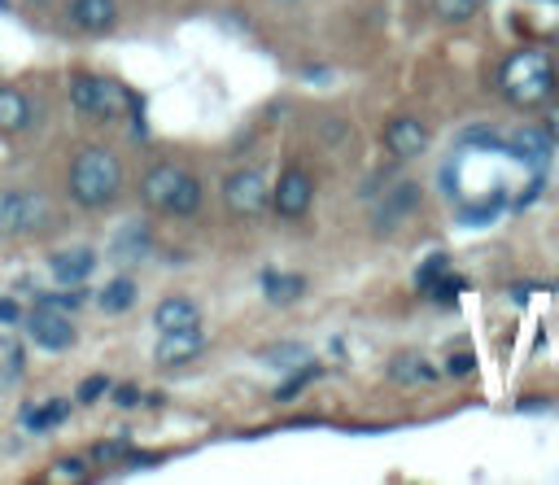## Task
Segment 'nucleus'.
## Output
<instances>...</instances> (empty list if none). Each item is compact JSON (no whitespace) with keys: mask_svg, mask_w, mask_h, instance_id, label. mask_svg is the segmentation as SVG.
<instances>
[{"mask_svg":"<svg viewBox=\"0 0 559 485\" xmlns=\"http://www.w3.org/2000/svg\"><path fill=\"white\" fill-rule=\"evenodd\" d=\"M463 288H467V280L463 275H454V271H441L419 297H428V301H437V306H454L459 297H463Z\"/></svg>","mask_w":559,"mask_h":485,"instance_id":"4be33fe9","label":"nucleus"},{"mask_svg":"<svg viewBox=\"0 0 559 485\" xmlns=\"http://www.w3.org/2000/svg\"><path fill=\"white\" fill-rule=\"evenodd\" d=\"M127 450H131V437L118 433V437H109V441H96V446H92V459H96V463H122Z\"/></svg>","mask_w":559,"mask_h":485,"instance_id":"cd10ccee","label":"nucleus"},{"mask_svg":"<svg viewBox=\"0 0 559 485\" xmlns=\"http://www.w3.org/2000/svg\"><path fill=\"white\" fill-rule=\"evenodd\" d=\"M441 371L424 358V354H397L393 363H389V380L393 385H432Z\"/></svg>","mask_w":559,"mask_h":485,"instance_id":"6ab92c4d","label":"nucleus"},{"mask_svg":"<svg viewBox=\"0 0 559 485\" xmlns=\"http://www.w3.org/2000/svg\"><path fill=\"white\" fill-rule=\"evenodd\" d=\"M310 205H314V175L301 162H288L280 170V179L271 184V214L297 223L310 214Z\"/></svg>","mask_w":559,"mask_h":485,"instance_id":"0eeeda50","label":"nucleus"},{"mask_svg":"<svg viewBox=\"0 0 559 485\" xmlns=\"http://www.w3.org/2000/svg\"><path fill=\"white\" fill-rule=\"evenodd\" d=\"M441 271H450V253H428V258L419 262V271H415V288L424 293Z\"/></svg>","mask_w":559,"mask_h":485,"instance_id":"c85d7f7f","label":"nucleus"},{"mask_svg":"<svg viewBox=\"0 0 559 485\" xmlns=\"http://www.w3.org/2000/svg\"><path fill=\"white\" fill-rule=\"evenodd\" d=\"M153 328L175 332V328H201V306L192 297H162L153 306Z\"/></svg>","mask_w":559,"mask_h":485,"instance_id":"4468645a","label":"nucleus"},{"mask_svg":"<svg viewBox=\"0 0 559 485\" xmlns=\"http://www.w3.org/2000/svg\"><path fill=\"white\" fill-rule=\"evenodd\" d=\"M205 354V332L201 328H175V332H157V345H153V363L162 371L170 367H183L192 358Z\"/></svg>","mask_w":559,"mask_h":485,"instance_id":"9b49d317","label":"nucleus"},{"mask_svg":"<svg viewBox=\"0 0 559 485\" xmlns=\"http://www.w3.org/2000/svg\"><path fill=\"white\" fill-rule=\"evenodd\" d=\"M22 323H26V336H31L39 350H48V354H61V350H70V345L79 341V328L70 323V315H66V310L35 306Z\"/></svg>","mask_w":559,"mask_h":485,"instance_id":"1a4fd4ad","label":"nucleus"},{"mask_svg":"<svg viewBox=\"0 0 559 485\" xmlns=\"http://www.w3.org/2000/svg\"><path fill=\"white\" fill-rule=\"evenodd\" d=\"M114 402H118V406H140V389H135V385H118V389H114Z\"/></svg>","mask_w":559,"mask_h":485,"instance_id":"473e14b6","label":"nucleus"},{"mask_svg":"<svg viewBox=\"0 0 559 485\" xmlns=\"http://www.w3.org/2000/svg\"><path fill=\"white\" fill-rule=\"evenodd\" d=\"M127 188L122 157L105 144H83L66 170V192L79 210H109Z\"/></svg>","mask_w":559,"mask_h":485,"instance_id":"f03ea898","label":"nucleus"},{"mask_svg":"<svg viewBox=\"0 0 559 485\" xmlns=\"http://www.w3.org/2000/svg\"><path fill=\"white\" fill-rule=\"evenodd\" d=\"M135 293H140V288H135V280H131V275H118V280H109V284L100 288V297H96V301H100V310H105V315H122V310H131Z\"/></svg>","mask_w":559,"mask_h":485,"instance_id":"412c9836","label":"nucleus"},{"mask_svg":"<svg viewBox=\"0 0 559 485\" xmlns=\"http://www.w3.org/2000/svg\"><path fill=\"white\" fill-rule=\"evenodd\" d=\"M140 201L153 214H170V218H188L201 210V175L188 170L183 162H153L140 175Z\"/></svg>","mask_w":559,"mask_h":485,"instance_id":"7ed1b4c3","label":"nucleus"},{"mask_svg":"<svg viewBox=\"0 0 559 485\" xmlns=\"http://www.w3.org/2000/svg\"><path fill=\"white\" fill-rule=\"evenodd\" d=\"M262 363H271V367H280V371H293V367L310 363V350H306V345H297V341H284V345L262 350Z\"/></svg>","mask_w":559,"mask_h":485,"instance_id":"393cba45","label":"nucleus"},{"mask_svg":"<svg viewBox=\"0 0 559 485\" xmlns=\"http://www.w3.org/2000/svg\"><path fill=\"white\" fill-rule=\"evenodd\" d=\"M92 271H96V249H87V245L48 253V275H52L57 284H83Z\"/></svg>","mask_w":559,"mask_h":485,"instance_id":"ddd939ff","label":"nucleus"},{"mask_svg":"<svg viewBox=\"0 0 559 485\" xmlns=\"http://www.w3.org/2000/svg\"><path fill=\"white\" fill-rule=\"evenodd\" d=\"M22 345L9 336V332H0V385L4 380H13V376H22Z\"/></svg>","mask_w":559,"mask_h":485,"instance_id":"bb28decb","label":"nucleus"},{"mask_svg":"<svg viewBox=\"0 0 559 485\" xmlns=\"http://www.w3.org/2000/svg\"><path fill=\"white\" fill-rule=\"evenodd\" d=\"M66 419H70V398H48V402H26L22 406V428L26 433H52Z\"/></svg>","mask_w":559,"mask_h":485,"instance_id":"f3484780","label":"nucleus"},{"mask_svg":"<svg viewBox=\"0 0 559 485\" xmlns=\"http://www.w3.org/2000/svg\"><path fill=\"white\" fill-rule=\"evenodd\" d=\"M472 371H476V354L472 350L445 354V376H472Z\"/></svg>","mask_w":559,"mask_h":485,"instance_id":"7c9ffc66","label":"nucleus"},{"mask_svg":"<svg viewBox=\"0 0 559 485\" xmlns=\"http://www.w3.org/2000/svg\"><path fill=\"white\" fill-rule=\"evenodd\" d=\"M100 393H109V376H100V371H96V376H87V380H83V385L74 389V398H79L83 406L100 402Z\"/></svg>","mask_w":559,"mask_h":485,"instance_id":"c756f323","label":"nucleus"},{"mask_svg":"<svg viewBox=\"0 0 559 485\" xmlns=\"http://www.w3.org/2000/svg\"><path fill=\"white\" fill-rule=\"evenodd\" d=\"M0 13H9V0H0Z\"/></svg>","mask_w":559,"mask_h":485,"instance_id":"c9c22d12","label":"nucleus"},{"mask_svg":"<svg viewBox=\"0 0 559 485\" xmlns=\"http://www.w3.org/2000/svg\"><path fill=\"white\" fill-rule=\"evenodd\" d=\"M148 249H153V236H148V227L135 218V223H127V227L114 236L109 258H114V262H140V258H148Z\"/></svg>","mask_w":559,"mask_h":485,"instance_id":"a211bd4d","label":"nucleus"},{"mask_svg":"<svg viewBox=\"0 0 559 485\" xmlns=\"http://www.w3.org/2000/svg\"><path fill=\"white\" fill-rule=\"evenodd\" d=\"M262 297L271 306H293L306 297V275L301 271H262Z\"/></svg>","mask_w":559,"mask_h":485,"instance_id":"dca6fc26","label":"nucleus"},{"mask_svg":"<svg viewBox=\"0 0 559 485\" xmlns=\"http://www.w3.org/2000/svg\"><path fill=\"white\" fill-rule=\"evenodd\" d=\"M428 4V13L437 17V22H445V26H467L480 9H485V0H424Z\"/></svg>","mask_w":559,"mask_h":485,"instance_id":"aec40b11","label":"nucleus"},{"mask_svg":"<svg viewBox=\"0 0 559 485\" xmlns=\"http://www.w3.org/2000/svg\"><path fill=\"white\" fill-rule=\"evenodd\" d=\"M542 131H546V135L559 144V96L546 105V114H542Z\"/></svg>","mask_w":559,"mask_h":485,"instance_id":"2f4dec72","label":"nucleus"},{"mask_svg":"<svg viewBox=\"0 0 559 485\" xmlns=\"http://www.w3.org/2000/svg\"><path fill=\"white\" fill-rule=\"evenodd\" d=\"M493 83L511 109H546L559 96V57L542 44H524L498 61Z\"/></svg>","mask_w":559,"mask_h":485,"instance_id":"f257e3e1","label":"nucleus"},{"mask_svg":"<svg viewBox=\"0 0 559 485\" xmlns=\"http://www.w3.org/2000/svg\"><path fill=\"white\" fill-rule=\"evenodd\" d=\"M275 4H297V0H275Z\"/></svg>","mask_w":559,"mask_h":485,"instance_id":"e433bc0d","label":"nucleus"},{"mask_svg":"<svg viewBox=\"0 0 559 485\" xmlns=\"http://www.w3.org/2000/svg\"><path fill=\"white\" fill-rule=\"evenodd\" d=\"M380 140H384L389 157H397V162H411V157H424V153H428V144H432V131H428V122H419L415 114H393V118L384 122Z\"/></svg>","mask_w":559,"mask_h":485,"instance_id":"6e6552de","label":"nucleus"},{"mask_svg":"<svg viewBox=\"0 0 559 485\" xmlns=\"http://www.w3.org/2000/svg\"><path fill=\"white\" fill-rule=\"evenodd\" d=\"M31 122H35V105H31V96H26L22 87L0 83V131L17 135V131H26Z\"/></svg>","mask_w":559,"mask_h":485,"instance_id":"2eb2a0df","label":"nucleus"},{"mask_svg":"<svg viewBox=\"0 0 559 485\" xmlns=\"http://www.w3.org/2000/svg\"><path fill=\"white\" fill-rule=\"evenodd\" d=\"M0 323H22V306L13 297H0Z\"/></svg>","mask_w":559,"mask_h":485,"instance_id":"72a5a7b5","label":"nucleus"},{"mask_svg":"<svg viewBox=\"0 0 559 485\" xmlns=\"http://www.w3.org/2000/svg\"><path fill=\"white\" fill-rule=\"evenodd\" d=\"M66 22L83 35H109L118 26V0H66Z\"/></svg>","mask_w":559,"mask_h":485,"instance_id":"f8f14e48","label":"nucleus"},{"mask_svg":"<svg viewBox=\"0 0 559 485\" xmlns=\"http://www.w3.org/2000/svg\"><path fill=\"white\" fill-rule=\"evenodd\" d=\"M127 100H131V92L109 74H74L70 79V109L92 122H114Z\"/></svg>","mask_w":559,"mask_h":485,"instance_id":"20e7f679","label":"nucleus"},{"mask_svg":"<svg viewBox=\"0 0 559 485\" xmlns=\"http://www.w3.org/2000/svg\"><path fill=\"white\" fill-rule=\"evenodd\" d=\"M44 481H48V485H79V481H87V463H83V459H57V463L44 472Z\"/></svg>","mask_w":559,"mask_h":485,"instance_id":"a878e982","label":"nucleus"},{"mask_svg":"<svg viewBox=\"0 0 559 485\" xmlns=\"http://www.w3.org/2000/svg\"><path fill=\"white\" fill-rule=\"evenodd\" d=\"M528 293H533V284H511V301H528Z\"/></svg>","mask_w":559,"mask_h":485,"instance_id":"f704fd0d","label":"nucleus"},{"mask_svg":"<svg viewBox=\"0 0 559 485\" xmlns=\"http://www.w3.org/2000/svg\"><path fill=\"white\" fill-rule=\"evenodd\" d=\"M419 201H424V192H419L415 179H397V184H389L384 197H380V205H376V236L397 232V227L419 210Z\"/></svg>","mask_w":559,"mask_h":485,"instance_id":"9d476101","label":"nucleus"},{"mask_svg":"<svg viewBox=\"0 0 559 485\" xmlns=\"http://www.w3.org/2000/svg\"><path fill=\"white\" fill-rule=\"evenodd\" d=\"M314 376H319V363H301V367H293V371H288V380H280V385H275V393H271V398H275V402H297V398H301V389H306Z\"/></svg>","mask_w":559,"mask_h":485,"instance_id":"5701e85b","label":"nucleus"},{"mask_svg":"<svg viewBox=\"0 0 559 485\" xmlns=\"http://www.w3.org/2000/svg\"><path fill=\"white\" fill-rule=\"evenodd\" d=\"M52 223V205L44 192L0 188V240H17L31 232H44Z\"/></svg>","mask_w":559,"mask_h":485,"instance_id":"39448f33","label":"nucleus"},{"mask_svg":"<svg viewBox=\"0 0 559 485\" xmlns=\"http://www.w3.org/2000/svg\"><path fill=\"white\" fill-rule=\"evenodd\" d=\"M223 210L240 223H253L271 210V184L258 166H240L223 179Z\"/></svg>","mask_w":559,"mask_h":485,"instance_id":"423d86ee","label":"nucleus"},{"mask_svg":"<svg viewBox=\"0 0 559 485\" xmlns=\"http://www.w3.org/2000/svg\"><path fill=\"white\" fill-rule=\"evenodd\" d=\"M83 284H61L57 293H35V306H48V310H66V315H74L79 306H83Z\"/></svg>","mask_w":559,"mask_h":485,"instance_id":"b1692460","label":"nucleus"}]
</instances>
